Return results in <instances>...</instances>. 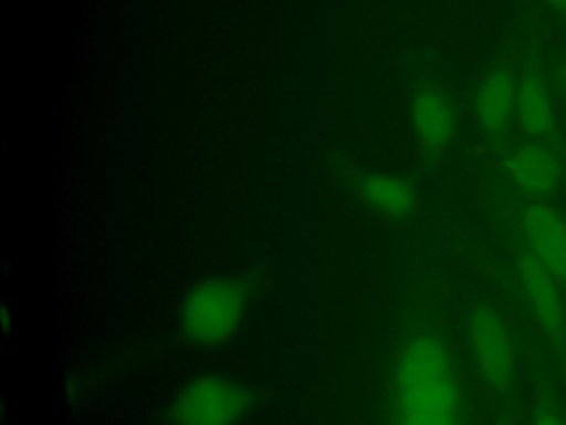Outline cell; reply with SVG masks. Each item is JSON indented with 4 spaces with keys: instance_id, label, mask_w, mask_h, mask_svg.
<instances>
[{
    "instance_id": "13",
    "label": "cell",
    "mask_w": 566,
    "mask_h": 425,
    "mask_svg": "<svg viewBox=\"0 0 566 425\" xmlns=\"http://www.w3.org/2000/svg\"><path fill=\"white\" fill-rule=\"evenodd\" d=\"M553 9H557L559 13H564L566 15V0H546Z\"/></svg>"
},
{
    "instance_id": "6",
    "label": "cell",
    "mask_w": 566,
    "mask_h": 425,
    "mask_svg": "<svg viewBox=\"0 0 566 425\" xmlns=\"http://www.w3.org/2000/svg\"><path fill=\"white\" fill-rule=\"evenodd\" d=\"M517 274L537 323L553 336L564 332V303L553 272L528 250L517 257Z\"/></svg>"
},
{
    "instance_id": "14",
    "label": "cell",
    "mask_w": 566,
    "mask_h": 425,
    "mask_svg": "<svg viewBox=\"0 0 566 425\" xmlns=\"http://www.w3.org/2000/svg\"><path fill=\"white\" fill-rule=\"evenodd\" d=\"M562 82H564V86H566V62H564V66H562Z\"/></svg>"
},
{
    "instance_id": "2",
    "label": "cell",
    "mask_w": 566,
    "mask_h": 425,
    "mask_svg": "<svg viewBox=\"0 0 566 425\" xmlns=\"http://www.w3.org/2000/svg\"><path fill=\"white\" fill-rule=\"evenodd\" d=\"M245 294L230 277H208L192 286L179 308V325L188 341L197 345H219L228 341L241 323Z\"/></svg>"
},
{
    "instance_id": "9",
    "label": "cell",
    "mask_w": 566,
    "mask_h": 425,
    "mask_svg": "<svg viewBox=\"0 0 566 425\" xmlns=\"http://www.w3.org/2000/svg\"><path fill=\"white\" fill-rule=\"evenodd\" d=\"M515 84L513 75L502 69L491 71L482 80L475 93V117L486 133L497 135L506 128L515 113Z\"/></svg>"
},
{
    "instance_id": "4",
    "label": "cell",
    "mask_w": 566,
    "mask_h": 425,
    "mask_svg": "<svg viewBox=\"0 0 566 425\" xmlns=\"http://www.w3.org/2000/svg\"><path fill=\"white\" fill-rule=\"evenodd\" d=\"M469 343L475 365L495 392H506L513 383V341L504 319L491 305H478L471 310L469 321Z\"/></svg>"
},
{
    "instance_id": "8",
    "label": "cell",
    "mask_w": 566,
    "mask_h": 425,
    "mask_svg": "<svg viewBox=\"0 0 566 425\" xmlns=\"http://www.w3.org/2000/svg\"><path fill=\"white\" fill-rule=\"evenodd\" d=\"M411 124L418 139L429 148H440L453 135V108L447 95L433 86H424L411 102Z\"/></svg>"
},
{
    "instance_id": "10",
    "label": "cell",
    "mask_w": 566,
    "mask_h": 425,
    "mask_svg": "<svg viewBox=\"0 0 566 425\" xmlns=\"http://www.w3.org/2000/svg\"><path fill=\"white\" fill-rule=\"evenodd\" d=\"M515 117L520 128L533 139L548 137L555 128V113L548 91L533 73L520 77L515 84Z\"/></svg>"
},
{
    "instance_id": "7",
    "label": "cell",
    "mask_w": 566,
    "mask_h": 425,
    "mask_svg": "<svg viewBox=\"0 0 566 425\" xmlns=\"http://www.w3.org/2000/svg\"><path fill=\"white\" fill-rule=\"evenodd\" d=\"M506 166L515 186L533 197L553 193L559 182V164L542 144H524L515 148Z\"/></svg>"
},
{
    "instance_id": "15",
    "label": "cell",
    "mask_w": 566,
    "mask_h": 425,
    "mask_svg": "<svg viewBox=\"0 0 566 425\" xmlns=\"http://www.w3.org/2000/svg\"><path fill=\"white\" fill-rule=\"evenodd\" d=\"M497 425H506V423H497Z\"/></svg>"
},
{
    "instance_id": "12",
    "label": "cell",
    "mask_w": 566,
    "mask_h": 425,
    "mask_svg": "<svg viewBox=\"0 0 566 425\" xmlns=\"http://www.w3.org/2000/svg\"><path fill=\"white\" fill-rule=\"evenodd\" d=\"M531 425H564V421H562L557 414L548 412V410H537V412L533 414Z\"/></svg>"
},
{
    "instance_id": "5",
    "label": "cell",
    "mask_w": 566,
    "mask_h": 425,
    "mask_svg": "<svg viewBox=\"0 0 566 425\" xmlns=\"http://www.w3.org/2000/svg\"><path fill=\"white\" fill-rule=\"evenodd\" d=\"M522 235L528 252L557 279H566V219L542 201L522 210Z\"/></svg>"
},
{
    "instance_id": "3",
    "label": "cell",
    "mask_w": 566,
    "mask_h": 425,
    "mask_svg": "<svg viewBox=\"0 0 566 425\" xmlns=\"http://www.w3.org/2000/svg\"><path fill=\"white\" fill-rule=\"evenodd\" d=\"M245 407L248 392L241 383L221 374H203L175 394L168 418L172 425H237Z\"/></svg>"
},
{
    "instance_id": "11",
    "label": "cell",
    "mask_w": 566,
    "mask_h": 425,
    "mask_svg": "<svg viewBox=\"0 0 566 425\" xmlns=\"http://www.w3.org/2000/svg\"><path fill=\"white\" fill-rule=\"evenodd\" d=\"M360 199L385 217H405L416 206V190L396 175L371 173L360 186Z\"/></svg>"
},
{
    "instance_id": "1",
    "label": "cell",
    "mask_w": 566,
    "mask_h": 425,
    "mask_svg": "<svg viewBox=\"0 0 566 425\" xmlns=\"http://www.w3.org/2000/svg\"><path fill=\"white\" fill-rule=\"evenodd\" d=\"M396 425H460V385L447 345L429 332L407 341L394 372Z\"/></svg>"
}]
</instances>
